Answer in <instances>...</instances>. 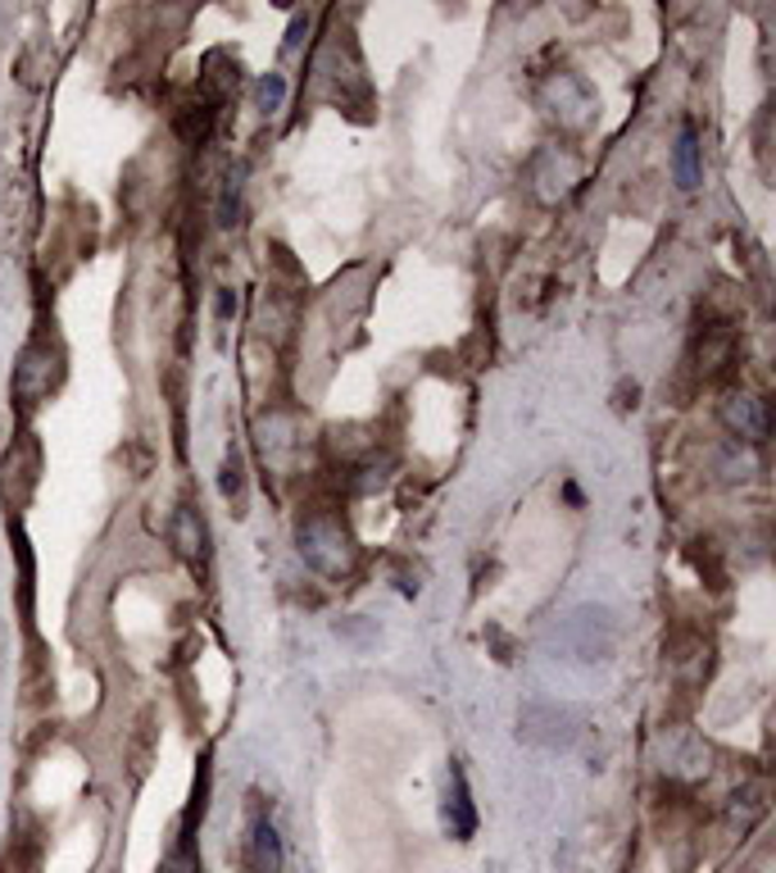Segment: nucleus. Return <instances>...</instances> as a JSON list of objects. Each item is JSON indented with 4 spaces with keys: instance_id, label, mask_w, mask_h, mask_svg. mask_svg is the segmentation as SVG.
I'll use <instances>...</instances> for the list:
<instances>
[{
    "instance_id": "12",
    "label": "nucleus",
    "mask_w": 776,
    "mask_h": 873,
    "mask_svg": "<svg viewBox=\"0 0 776 873\" xmlns=\"http://www.w3.org/2000/svg\"><path fill=\"white\" fill-rule=\"evenodd\" d=\"M164 873H196V851H191V838H182L178 846H172Z\"/></svg>"
},
{
    "instance_id": "7",
    "label": "nucleus",
    "mask_w": 776,
    "mask_h": 873,
    "mask_svg": "<svg viewBox=\"0 0 776 873\" xmlns=\"http://www.w3.org/2000/svg\"><path fill=\"white\" fill-rule=\"evenodd\" d=\"M445 828L454 838L472 833V801H468V787H463L459 769H450V787H445Z\"/></svg>"
},
{
    "instance_id": "10",
    "label": "nucleus",
    "mask_w": 776,
    "mask_h": 873,
    "mask_svg": "<svg viewBox=\"0 0 776 873\" xmlns=\"http://www.w3.org/2000/svg\"><path fill=\"white\" fill-rule=\"evenodd\" d=\"M282 101H286V77L282 73H264L254 82V110L259 114H277Z\"/></svg>"
},
{
    "instance_id": "13",
    "label": "nucleus",
    "mask_w": 776,
    "mask_h": 873,
    "mask_svg": "<svg viewBox=\"0 0 776 873\" xmlns=\"http://www.w3.org/2000/svg\"><path fill=\"white\" fill-rule=\"evenodd\" d=\"M223 491L241 501V455H228L223 460Z\"/></svg>"
},
{
    "instance_id": "2",
    "label": "nucleus",
    "mask_w": 776,
    "mask_h": 873,
    "mask_svg": "<svg viewBox=\"0 0 776 873\" xmlns=\"http://www.w3.org/2000/svg\"><path fill=\"white\" fill-rule=\"evenodd\" d=\"M545 105L558 123H568V128H581V123L595 114V92L586 87V77L577 73H554L545 82Z\"/></svg>"
},
{
    "instance_id": "3",
    "label": "nucleus",
    "mask_w": 776,
    "mask_h": 873,
    "mask_svg": "<svg viewBox=\"0 0 776 873\" xmlns=\"http://www.w3.org/2000/svg\"><path fill=\"white\" fill-rule=\"evenodd\" d=\"M722 424L736 437H745V441H767V433H772L767 405L758 396H745V392H731L722 401Z\"/></svg>"
},
{
    "instance_id": "8",
    "label": "nucleus",
    "mask_w": 776,
    "mask_h": 873,
    "mask_svg": "<svg viewBox=\"0 0 776 873\" xmlns=\"http://www.w3.org/2000/svg\"><path fill=\"white\" fill-rule=\"evenodd\" d=\"M672 174H677V187H700V137L695 128H681L677 137V150H672Z\"/></svg>"
},
{
    "instance_id": "1",
    "label": "nucleus",
    "mask_w": 776,
    "mask_h": 873,
    "mask_svg": "<svg viewBox=\"0 0 776 873\" xmlns=\"http://www.w3.org/2000/svg\"><path fill=\"white\" fill-rule=\"evenodd\" d=\"M295 551H300V560H305L314 573H323V578H345V573H355V564H359L355 537L345 532V523L332 519V515H305V519H300Z\"/></svg>"
},
{
    "instance_id": "6",
    "label": "nucleus",
    "mask_w": 776,
    "mask_h": 873,
    "mask_svg": "<svg viewBox=\"0 0 776 873\" xmlns=\"http://www.w3.org/2000/svg\"><path fill=\"white\" fill-rule=\"evenodd\" d=\"M259 450H264L269 465H286V455L295 450V424L286 419V414L259 419Z\"/></svg>"
},
{
    "instance_id": "5",
    "label": "nucleus",
    "mask_w": 776,
    "mask_h": 873,
    "mask_svg": "<svg viewBox=\"0 0 776 873\" xmlns=\"http://www.w3.org/2000/svg\"><path fill=\"white\" fill-rule=\"evenodd\" d=\"M172 547L182 551V560L205 569V560H209V528H205L196 506H182L178 519H172Z\"/></svg>"
},
{
    "instance_id": "4",
    "label": "nucleus",
    "mask_w": 776,
    "mask_h": 873,
    "mask_svg": "<svg viewBox=\"0 0 776 873\" xmlns=\"http://www.w3.org/2000/svg\"><path fill=\"white\" fill-rule=\"evenodd\" d=\"M51 364V351L46 346H28L23 351V360H19V368H14V396L23 401V405H36L41 396L51 392V383H55V373L46 368Z\"/></svg>"
},
{
    "instance_id": "9",
    "label": "nucleus",
    "mask_w": 776,
    "mask_h": 873,
    "mask_svg": "<svg viewBox=\"0 0 776 873\" xmlns=\"http://www.w3.org/2000/svg\"><path fill=\"white\" fill-rule=\"evenodd\" d=\"M250 860H254V873H277L282 869L277 833H273V823H264V819H254V828H250Z\"/></svg>"
},
{
    "instance_id": "11",
    "label": "nucleus",
    "mask_w": 776,
    "mask_h": 873,
    "mask_svg": "<svg viewBox=\"0 0 776 873\" xmlns=\"http://www.w3.org/2000/svg\"><path fill=\"white\" fill-rule=\"evenodd\" d=\"M241 178H245L241 164H237V169H228V178H223V191H219V224L223 228H232L237 215H241Z\"/></svg>"
}]
</instances>
